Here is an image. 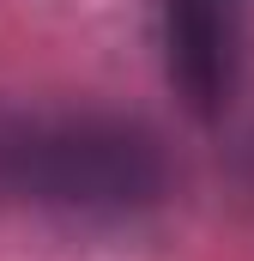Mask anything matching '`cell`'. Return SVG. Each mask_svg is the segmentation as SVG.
<instances>
[{
    "mask_svg": "<svg viewBox=\"0 0 254 261\" xmlns=\"http://www.w3.org/2000/svg\"><path fill=\"white\" fill-rule=\"evenodd\" d=\"M164 189H170V158L151 128L109 110L30 116L18 200L67 219H133L157 206Z\"/></svg>",
    "mask_w": 254,
    "mask_h": 261,
    "instance_id": "1",
    "label": "cell"
},
{
    "mask_svg": "<svg viewBox=\"0 0 254 261\" xmlns=\"http://www.w3.org/2000/svg\"><path fill=\"white\" fill-rule=\"evenodd\" d=\"M170 85L200 122H218L242 73V0H164Z\"/></svg>",
    "mask_w": 254,
    "mask_h": 261,
    "instance_id": "2",
    "label": "cell"
},
{
    "mask_svg": "<svg viewBox=\"0 0 254 261\" xmlns=\"http://www.w3.org/2000/svg\"><path fill=\"white\" fill-rule=\"evenodd\" d=\"M24 146H30V110L0 97V206H12L24 189Z\"/></svg>",
    "mask_w": 254,
    "mask_h": 261,
    "instance_id": "3",
    "label": "cell"
}]
</instances>
